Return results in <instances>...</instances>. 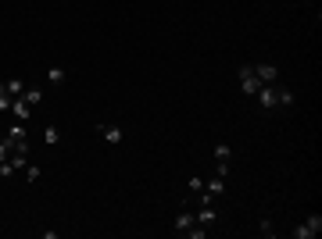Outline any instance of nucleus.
Returning a JSON list of instances; mask_svg holds the SVG:
<instances>
[{
  "mask_svg": "<svg viewBox=\"0 0 322 239\" xmlns=\"http://www.w3.org/2000/svg\"><path fill=\"white\" fill-rule=\"evenodd\" d=\"M4 86H8V93H11V97H22V93H25V83H22V78H8Z\"/></svg>",
  "mask_w": 322,
  "mask_h": 239,
  "instance_id": "ddd939ff",
  "label": "nucleus"
},
{
  "mask_svg": "<svg viewBox=\"0 0 322 239\" xmlns=\"http://www.w3.org/2000/svg\"><path fill=\"white\" fill-rule=\"evenodd\" d=\"M193 225H197V218H193L190 211H183V214H179V218L172 221V232H176V235H186V232H190Z\"/></svg>",
  "mask_w": 322,
  "mask_h": 239,
  "instance_id": "39448f33",
  "label": "nucleus"
},
{
  "mask_svg": "<svg viewBox=\"0 0 322 239\" xmlns=\"http://www.w3.org/2000/svg\"><path fill=\"white\" fill-rule=\"evenodd\" d=\"M193 218H197V225H211V221L219 218V211H215V204H200V211H197Z\"/></svg>",
  "mask_w": 322,
  "mask_h": 239,
  "instance_id": "423d86ee",
  "label": "nucleus"
},
{
  "mask_svg": "<svg viewBox=\"0 0 322 239\" xmlns=\"http://www.w3.org/2000/svg\"><path fill=\"white\" fill-rule=\"evenodd\" d=\"M240 90H244L247 97H254V93L261 90V83H258V75H254L251 64H240Z\"/></svg>",
  "mask_w": 322,
  "mask_h": 239,
  "instance_id": "20e7f679",
  "label": "nucleus"
},
{
  "mask_svg": "<svg viewBox=\"0 0 322 239\" xmlns=\"http://www.w3.org/2000/svg\"><path fill=\"white\" fill-rule=\"evenodd\" d=\"M65 78H68V75H65V68H58V64H54V68H47V83H54V86H61V83H65Z\"/></svg>",
  "mask_w": 322,
  "mask_h": 239,
  "instance_id": "9b49d317",
  "label": "nucleus"
},
{
  "mask_svg": "<svg viewBox=\"0 0 322 239\" xmlns=\"http://www.w3.org/2000/svg\"><path fill=\"white\" fill-rule=\"evenodd\" d=\"M229 157H233L229 143H219V146H215V161H219V165H229Z\"/></svg>",
  "mask_w": 322,
  "mask_h": 239,
  "instance_id": "f8f14e48",
  "label": "nucleus"
},
{
  "mask_svg": "<svg viewBox=\"0 0 322 239\" xmlns=\"http://www.w3.org/2000/svg\"><path fill=\"white\" fill-rule=\"evenodd\" d=\"M318 232H322V214H308L297 228H290V235H294V239H315Z\"/></svg>",
  "mask_w": 322,
  "mask_h": 239,
  "instance_id": "f03ea898",
  "label": "nucleus"
},
{
  "mask_svg": "<svg viewBox=\"0 0 322 239\" xmlns=\"http://www.w3.org/2000/svg\"><path fill=\"white\" fill-rule=\"evenodd\" d=\"M43 139H47V143H58V139H61V132H58L54 125H47V129H43Z\"/></svg>",
  "mask_w": 322,
  "mask_h": 239,
  "instance_id": "f3484780",
  "label": "nucleus"
},
{
  "mask_svg": "<svg viewBox=\"0 0 322 239\" xmlns=\"http://www.w3.org/2000/svg\"><path fill=\"white\" fill-rule=\"evenodd\" d=\"M204 193H208V196H222V193H226V179H222V175H215V179L204 186Z\"/></svg>",
  "mask_w": 322,
  "mask_h": 239,
  "instance_id": "9d476101",
  "label": "nucleus"
},
{
  "mask_svg": "<svg viewBox=\"0 0 322 239\" xmlns=\"http://www.w3.org/2000/svg\"><path fill=\"white\" fill-rule=\"evenodd\" d=\"M22 172H25V179H29V182H36V179H39V175H43V172H39V168H36V165H25V168H22Z\"/></svg>",
  "mask_w": 322,
  "mask_h": 239,
  "instance_id": "dca6fc26",
  "label": "nucleus"
},
{
  "mask_svg": "<svg viewBox=\"0 0 322 239\" xmlns=\"http://www.w3.org/2000/svg\"><path fill=\"white\" fill-rule=\"evenodd\" d=\"M258 232H261V235H265V239H272V235H276V225H272V221H269V218H265V221H261V225H258Z\"/></svg>",
  "mask_w": 322,
  "mask_h": 239,
  "instance_id": "2eb2a0df",
  "label": "nucleus"
},
{
  "mask_svg": "<svg viewBox=\"0 0 322 239\" xmlns=\"http://www.w3.org/2000/svg\"><path fill=\"white\" fill-rule=\"evenodd\" d=\"M97 132H100L108 143H122V129H118V125H97Z\"/></svg>",
  "mask_w": 322,
  "mask_h": 239,
  "instance_id": "1a4fd4ad",
  "label": "nucleus"
},
{
  "mask_svg": "<svg viewBox=\"0 0 322 239\" xmlns=\"http://www.w3.org/2000/svg\"><path fill=\"white\" fill-rule=\"evenodd\" d=\"M186 235H190V239H204V235H208V228H204V225H193Z\"/></svg>",
  "mask_w": 322,
  "mask_h": 239,
  "instance_id": "a211bd4d",
  "label": "nucleus"
},
{
  "mask_svg": "<svg viewBox=\"0 0 322 239\" xmlns=\"http://www.w3.org/2000/svg\"><path fill=\"white\" fill-rule=\"evenodd\" d=\"M11 114H15V122H29V104L22 97H15L11 100Z\"/></svg>",
  "mask_w": 322,
  "mask_h": 239,
  "instance_id": "6e6552de",
  "label": "nucleus"
},
{
  "mask_svg": "<svg viewBox=\"0 0 322 239\" xmlns=\"http://www.w3.org/2000/svg\"><path fill=\"white\" fill-rule=\"evenodd\" d=\"M8 157H11V139H4V143H0V165H4Z\"/></svg>",
  "mask_w": 322,
  "mask_h": 239,
  "instance_id": "6ab92c4d",
  "label": "nucleus"
},
{
  "mask_svg": "<svg viewBox=\"0 0 322 239\" xmlns=\"http://www.w3.org/2000/svg\"><path fill=\"white\" fill-rule=\"evenodd\" d=\"M254 97H258L261 111H272V107H290V104H294V93H290V90H279L276 83H272V86H261Z\"/></svg>",
  "mask_w": 322,
  "mask_h": 239,
  "instance_id": "f257e3e1",
  "label": "nucleus"
},
{
  "mask_svg": "<svg viewBox=\"0 0 322 239\" xmlns=\"http://www.w3.org/2000/svg\"><path fill=\"white\" fill-rule=\"evenodd\" d=\"M11 100H15V97L8 93V86H4V83H0V114H4V111H11Z\"/></svg>",
  "mask_w": 322,
  "mask_h": 239,
  "instance_id": "4468645a",
  "label": "nucleus"
},
{
  "mask_svg": "<svg viewBox=\"0 0 322 239\" xmlns=\"http://www.w3.org/2000/svg\"><path fill=\"white\" fill-rule=\"evenodd\" d=\"M251 68H254V75H258V83H261V86L279 83V68H276L272 61H258V64H251Z\"/></svg>",
  "mask_w": 322,
  "mask_h": 239,
  "instance_id": "7ed1b4c3",
  "label": "nucleus"
},
{
  "mask_svg": "<svg viewBox=\"0 0 322 239\" xmlns=\"http://www.w3.org/2000/svg\"><path fill=\"white\" fill-rule=\"evenodd\" d=\"M22 100H25L29 107H39V104H43V90H39V86H25Z\"/></svg>",
  "mask_w": 322,
  "mask_h": 239,
  "instance_id": "0eeeda50",
  "label": "nucleus"
}]
</instances>
